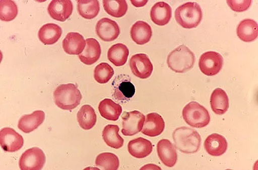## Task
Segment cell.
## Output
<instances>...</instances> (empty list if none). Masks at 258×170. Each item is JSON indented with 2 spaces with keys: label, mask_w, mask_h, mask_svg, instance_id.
<instances>
[{
  "label": "cell",
  "mask_w": 258,
  "mask_h": 170,
  "mask_svg": "<svg viewBox=\"0 0 258 170\" xmlns=\"http://www.w3.org/2000/svg\"><path fill=\"white\" fill-rule=\"evenodd\" d=\"M150 17L154 24L159 26L166 25L172 18V9L166 3H157L151 9Z\"/></svg>",
  "instance_id": "cell-21"
},
{
  "label": "cell",
  "mask_w": 258,
  "mask_h": 170,
  "mask_svg": "<svg viewBox=\"0 0 258 170\" xmlns=\"http://www.w3.org/2000/svg\"><path fill=\"white\" fill-rule=\"evenodd\" d=\"M45 120L43 111H35L31 114L24 115L18 122L19 130L25 133H30L41 126Z\"/></svg>",
  "instance_id": "cell-19"
},
{
  "label": "cell",
  "mask_w": 258,
  "mask_h": 170,
  "mask_svg": "<svg viewBox=\"0 0 258 170\" xmlns=\"http://www.w3.org/2000/svg\"><path fill=\"white\" fill-rule=\"evenodd\" d=\"M50 17L60 22H64L72 16L73 4L70 0H53L47 8Z\"/></svg>",
  "instance_id": "cell-13"
},
{
  "label": "cell",
  "mask_w": 258,
  "mask_h": 170,
  "mask_svg": "<svg viewBox=\"0 0 258 170\" xmlns=\"http://www.w3.org/2000/svg\"><path fill=\"white\" fill-rule=\"evenodd\" d=\"M175 17L177 23L182 28H195L201 23L203 12L198 3L188 2L179 6L176 9Z\"/></svg>",
  "instance_id": "cell-4"
},
{
  "label": "cell",
  "mask_w": 258,
  "mask_h": 170,
  "mask_svg": "<svg viewBox=\"0 0 258 170\" xmlns=\"http://www.w3.org/2000/svg\"><path fill=\"white\" fill-rule=\"evenodd\" d=\"M152 35V28L144 21H138L131 28L132 39L138 45H144L149 42Z\"/></svg>",
  "instance_id": "cell-22"
},
{
  "label": "cell",
  "mask_w": 258,
  "mask_h": 170,
  "mask_svg": "<svg viewBox=\"0 0 258 170\" xmlns=\"http://www.w3.org/2000/svg\"><path fill=\"white\" fill-rule=\"evenodd\" d=\"M85 50L79 55V59L86 65H92L98 61L101 55V47L98 41L90 38L86 40Z\"/></svg>",
  "instance_id": "cell-18"
},
{
  "label": "cell",
  "mask_w": 258,
  "mask_h": 170,
  "mask_svg": "<svg viewBox=\"0 0 258 170\" xmlns=\"http://www.w3.org/2000/svg\"><path fill=\"white\" fill-rule=\"evenodd\" d=\"M132 5H133L135 7H143L145 5L147 4L148 1H144V0H142V1H131Z\"/></svg>",
  "instance_id": "cell-36"
},
{
  "label": "cell",
  "mask_w": 258,
  "mask_h": 170,
  "mask_svg": "<svg viewBox=\"0 0 258 170\" xmlns=\"http://www.w3.org/2000/svg\"><path fill=\"white\" fill-rule=\"evenodd\" d=\"M103 6L109 15L116 18L124 17L128 10L127 3L125 0H104Z\"/></svg>",
  "instance_id": "cell-30"
},
{
  "label": "cell",
  "mask_w": 258,
  "mask_h": 170,
  "mask_svg": "<svg viewBox=\"0 0 258 170\" xmlns=\"http://www.w3.org/2000/svg\"><path fill=\"white\" fill-rule=\"evenodd\" d=\"M54 102L61 110L72 111L78 107L82 99V95L75 84H61L53 93Z\"/></svg>",
  "instance_id": "cell-2"
},
{
  "label": "cell",
  "mask_w": 258,
  "mask_h": 170,
  "mask_svg": "<svg viewBox=\"0 0 258 170\" xmlns=\"http://www.w3.org/2000/svg\"><path fill=\"white\" fill-rule=\"evenodd\" d=\"M157 150L161 161L168 167H173L177 161V154L176 147L170 141L162 139L157 143Z\"/></svg>",
  "instance_id": "cell-14"
},
{
  "label": "cell",
  "mask_w": 258,
  "mask_h": 170,
  "mask_svg": "<svg viewBox=\"0 0 258 170\" xmlns=\"http://www.w3.org/2000/svg\"><path fill=\"white\" fill-rule=\"evenodd\" d=\"M46 161L43 150L37 147H32L22 153L19 159V168L22 170H40Z\"/></svg>",
  "instance_id": "cell-7"
},
{
  "label": "cell",
  "mask_w": 258,
  "mask_h": 170,
  "mask_svg": "<svg viewBox=\"0 0 258 170\" xmlns=\"http://www.w3.org/2000/svg\"><path fill=\"white\" fill-rule=\"evenodd\" d=\"M204 147L206 151L212 156L223 155L228 148V143L225 137L217 133H213L206 138Z\"/></svg>",
  "instance_id": "cell-17"
},
{
  "label": "cell",
  "mask_w": 258,
  "mask_h": 170,
  "mask_svg": "<svg viewBox=\"0 0 258 170\" xmlns=\"http://www.w3.org/2000/svg\"><path fill=\"white\" fill-rule=\"evenodd\" d=\"M24 143V138L12 128L5 127L0 131V145L6 152H16Z\"/></svg>",
  "instance_id": "cell-10"
},
{
  "label": "cell",
  "mask_w": 258,
  "mask_h": 170,
  "mask_svg": "<svg viewBox=\"0 0 258 170\" xmlns=\"http://www.w3.org/2000/svg\"><path fill=\"white\" fill-rule=\"evenodd\" d=\"M95 164L97 167L104 170H117L120 166L118 156L110 152L100 153L97 156Z\"/></svg>",
  "instance_id": "cell-32"
},
{
  "label": "cell",
  "mask_w": 258,
  "mask_h": 170,
  "mask_svg": "<svg viewBox=\"0 0 258 170\" xmlns=\"http://www.w3.org/2000/svg\"><path fill=\"white\" fill-rule=\"evenodd\" d=\"M251 0H234L227 1V4L232 11L236 12H243L247 11L251 4Z\"/></svg>",
  "instance_id": "cell-35"
},
{
  "label": "cell",
  "mask_w": 258,
  "mask_h": 170,
  "mask_svg": "<svg viewBox=\"0 0 258 170\" xmlns=\"http://www.w3.org/2000/svg\"><path fill=\"white\" fill-rule=\"evenodd\" d=\"M112 97L119 102L125 103L131 100L135 94V88L130 77L121 74L117 76L112 83Z\"/></svg>",
  "instance_id": "cell-6"
},
{
  "label": "cell",
  "mask_w": 258,
  "mask_h": 170,
  "mask_svg": "<svg viewBox=\"0 0 258 170\" xmlns=\"http://www.w3.org/2000/svg\"><path fill=\"white\" fill-rule=\"evenodd\" d=\"M129 50L124 44L113 45L108 51V59L115 66L120 67L127 62Z\"/></svg>",
  "instance_id": "cell-28"
},
{
  "label": "cell",
  "mask_w": 258,
  "mask_h": 170,
  "mask_svg": "<svg viewBox=\"0 0 258 170\" xmlns=\"http://www.w3.org/2000/svg\"><path fill=\"white\" fill-rule=\"evenodd\" d=\"M78 12L81 17L86 19H93L98 15L100 6L98 0H78Z\"/></svg>",
  "instance_id": "cell-31"
},
{
  "label": "cell",
  "mask_w": 258,
  "mask_h": 170,
  "mask_svg": "<svg viewBox=\"0 0 258 170\" xmlns=\"http://www.w3.org/2000/svg\"><path fill=\"white\" fill-rule=\"evenodd\" d=\"M86 46V40L83 35L74 32L68 34L62 42L64 52L70 55H80Z\"/></svg>",
  "instance_id": "cell-16"
},
{
  "label": "cell",
  "mask_w": 258,
  "mask_h": 170,
  "mask_svg": "<svg viewBox=\"0 0 258 170\" xmlns=\"http://www.w3.org/2000/svg\"><path fill=\"white\" fill-rule=\"evenodd\" d=\"M182 117L187 124L196 128L205 127L211 121L208 111L196 102H189L183 108Z\"/></svg>",
  "instance_id": "cell-5"
},
{
  "label": "cell",
  "mask_w": 258,
  "mask_h": 170,
  "mask_svg": "<svg viewBox=\"0 0 258 170\" xmlns=\"http://www.w3.org/2000/svg\"><path fill=\"white\" fill-rule=\"evenodd\" d=\"M257 24L251 19H246L241 21L237 28V35L245 43L253 42L258 36Z\"/></svg>",
  "instance_id": "cell-23"
},
{
  "label": "cell",
  "mask_w": 258,
  "mask_h": 170,
  "mask_svg": "<svg viewBox=\"0 0 258 170\" xmlns=\"http://www.w3.org/2000/svg\"><path fill=\"white\" fill-rule=\"evenodd\" d=\"M114 75V70L107 63H101L96 66L94 78L99 84H106Z\"/></svg>",
  "instance_id": "cell-34"
},
{
  "label": "cell",
  "mask_w": 258,
  "mask_h": 170,
  "mask_svg": "<svg viewBox=\"0 0 258 170\" xmlns=\"http://www.w3.org/2000/svg\"><path fill=\"white\" fill-rule=\"evenodd\" d=\"M128 151L135 158H146L153 152V146L150 140L143 137L131 140L127 145Z\"/></svg>",
  "instance_id": "cell-20"
},
{
  "label": "cell",
  "mask_w": 258,
  "mask_h": 170,
  "mask_svg": "<svg viewBox=\"0 0 258 170\" xmlns=\"http://www.w3.org/2000/svg\"><path fill=\"white\" fill-rule=\"evenodd\" d=\"M223 57L216 51H207L200 57L199 66L202 72L206 76L218 74L223 66Z\"/></svg>",
  "instance_id": "cell-9"
},
{
  "label": "cell",
  "mask_w": 258,
  "mask_h": 170,
  "mask_svg": "<svg viewBox=\"0 0 258 170\" xmlns=\"http://www.w3.org/2000/svg\"><path fill=\"white\" fill-rule=\"evenodd\" d=\"M195 54L184 45H181L171 51L167 59L169 68L176 73L189 71L195 65Z\"/></svg>",
  "instance_id": "cell-3"
},
{
  "label": "cell",
  "mask_w": 258,
  "mask_h": 170,
  "mask_svg": "<svg viewBox=\"0 0 258 170\" xmlns=\"http://www.w3.org/2000/svg\"><path fill=\"white\" fill-rule=\"evenodd\" d=\"M62 34V30L59 25L47 24L41 27L38 31V36L42 43L53 45L57 42Z\"/></svg>",
  "instance_id": "cell-24"
},
{
  "label": "cell",
  "mask_w": 258,
  "mask_h": 170,
  "mask_svg": "<svg viewBox=\"0 0 258 170\" xmlns=\"http://www.w3.org/2000/svg\"><path fill=\"white\" fill-rule=\"evenodd\" d=\"M165 128V123L162 117L157 113L147 114L142 133L149 137H156L163 133Z\"/></svg>",
  "instance_id": "cell-15"
},
{
  "label": "cell",
  "mask_w": 258,
  "mask_h": 170,
  "mask_svg": "<svg viewBox=\"0 0 258 170\" xmlns=\"http://www.w3.org/2000/svg\"><path fill=\"white\" fill-rule=\"evenodd\" d=\"M119 130L117 125L109 124L105 127L102 133L106 145L115 149L121 148L124 145V139L119 134Z\"/></svg>",
  "instance_id": "cell-29"
},
{
  "label": "cell",
  "mask_w": 258,
  "mask_h": 170,
  "mask_svg": "<svg viewBox=\"0 0 258 170\" xmlns=\"http://www.w3.org/2000/svg\"><path fill=\"white\" fill-rule=\"evenodd\" d=\"M173 139L176 149L186 154L195 153L201 146L202 138L193 128L180 127L173 131Z\"/></svg>",
  "instance_id": "cell-1"
},
{
  "label": "cell",
  "mask_w": 258,
  "mask_h": 170,
  "mask_svg": "<svg viewBox=\"0 0 258 170\" xmlns=\"http://www.w3.org/2000/svg\"><path fill=\"white\" fill-rule=\"evenodd\" d=\"M210 102L213 112L219 115L225 114L230 107L227 94L220 88L216 89L212 92Z\"/></svg>",
  "instance_id": "cell-25"
},
{
  "label": "cell",
  "mask_w": 258,
  "mask_h": 170,
  "mask_svg": "<svg viewBox=\"0 0 258 170\" xmlns=\"http://www.w3.org/2000/svg\"><path fill=\"white\" fill-rule=\"evenodd\" d=\"M18 6L12 0H0V19L1 21L10 22L17 17Z\"/></svg>",
  "instance_id": "cell-33"
},
{
  "label": "cell",
  "mask_w": 258,
  "mask_h": 170,
  "mask_svg": "<svg viewBox=\"0 0 258 170\" xmlns=\"http://www.w3.org/2000/svg\"><path fill=\"white\" fill-rule=\"evenodd\" d=\"M98 110L103 118L107 120L117 121L122 113L120 105L109 99H105L99 105Z\"/></svg>",
  "instance_id": "cell-26"
},
{
  "label": "cell",
  "mask_w": 258,
  "mask_h": 170,
  "mask_svg": "<svg viewBox=\"0 0 258 170\" xmlns=\"http://www.w3.org/2000/svg\"><path fill=\"white\" fill-rule=\"evenodd\" d=\"M96 32L98 36L105 42H111L118 37L120 29L117 22L104 18L97 22Z\"/></svg>",
  "instance_id": "cell-12"
},
{
  "label": "cell",
  "mask_w": 258,
  "mask_h": 170,
  "mask_svg": "<svg viewBox=\"0 0 258 170\" xmlns=\"http://www.w3.org/2000/svg\"><path fill=\"white\" fill-rule=\"evenodd\" d=\"M77 121L82 129L89 130L96 125L97 115L94 110L89 105H83L77 115Z\"/></svg>",
  "instance_id": "cell-27"
},
{
  "label": "cell",
  "mask_w": 258,
  "mask_h": 170,
  "mask_svg": "<svg viewBox=\"0 0 258 170\" xmlns=\"http://www.w3.org/2000/svg\"><path fill=\"white\" fill-rule=\"evenodd\" d=\"M121 118V133L124 136H134L140 133L143 129L145 117L141 112L138 111L124 112Z\"/></svg>",
  "instance_id": "cell-8"
},
{
  "label": "cell",
  "mask_w": 258,
  "mask_h": 170,
  "mask_svg": "<svg viewBox=\"0 0 258 170\" xmlns=\"http://www.w3.org/2000/svg\"><path fill=\"white\" fill-rule=\"evenodd\" d=\"M129 65L134 75L141 79H147L152 74L153 65L147 54H135L129 62Z\"/></svg>",
  "instance_id": "cell-11"
}]
</instances>
